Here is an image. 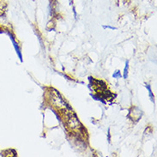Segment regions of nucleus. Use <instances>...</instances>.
Returning a JSON list of instances; mask_svg holds the SVG:
<instances>
[{"label":"nucleus","mask_w":157,"mask_h":157,"mask_svg":"<svg viewBox=\"0 0 157 157\" xmlns=\"http://www.w3.org/2000/svg\"><path fill=\"white\" fill-rule=\"evenodd\" d=\"M51 101L56 107H66V103L61 98L59 94L55 90H53V92L51 93Z\"/></svg>","instance_id":"f257e3e1"},{"label":"nucleus","mask_w":157,"mask_h":157,"mask_svg":"<svg viewBox=\"0 0 157 157\" xmlns=\"http://www.w3.org/2000/svg\"><path fill=\"white\" fill-rule=\"evenodd\" d=\"M67 124H68L70 128H71V129L78 128L79 125H80V122L77 119V116L75 114H73V113H70L67 116Z\"/></svg>","instance_id":"f03ea898"},{"label":"nucleus","mask_w":157,"mask_h":157,"mask_svg":"<svg viewBox=\"0 0 157 157\" xmlns=\"http://www.w3.org/2000/svg\"><path fill=\"white\" fill-rule=\"evenodd\" d=\"M127 73H128V61H126V64H125V68L124 71V78L126 79L127 78Z\"/></svg>","instance_id":"7ed1b4c3"},{"label":"nucleus","mask_w":157,"mask_h":157,"mask_svg":"<svg viewBox=\"0 0 157 157\" xmlns=\"http://www.w3.org/2000/svg\"><path fill=\"white\" fill-rule=\"evenodd\" d=\"M147 88L149 89V95H150V97H151V99H152V101L154 102V96H153V93H152V91H151V89H150V88H149V85H147Z\"/></svg>","instance_id":"20e7f679"},{"label":"nucleus","mask_w":157,"mask_h":157,"mask_svg":"<svg viewBox=\"0 0 157 157\" xmlns=\"http://www.w3.org/2000/svg\"><path fill=\"white\" fill-rule=\"evenodd\" d=\"M121 77V75H120V73H119V71H117L116 73H115L114 75H113V77Z\"/></svg>","instance_id":"39448f33"},{"label":"nucleus","mask_w":157,"mask_h":157,"mask_svg":"<svg viewBox=\"0 0 157 157\" xmlns=\"http://www.w3.org/2000/svg\"><path fill=\"white\" fill-rule=\"evenodd\" d=\"M104 28H108V29H116L115 28H113V27H109V26H106V27H104Z\"/></svg>","instance_id":"423d86ee"}]
</instances>
